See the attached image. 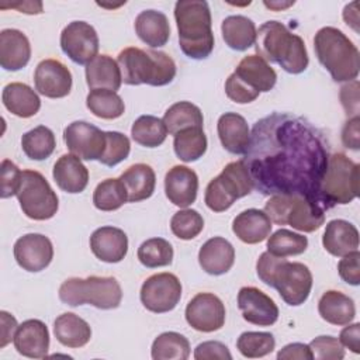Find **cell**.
I'll list each match as a JSON object with an SVG mask.
<instances>
[{
  "mask_svg": "<svg viewBox=\"0 0 360 360\" xmlns=\"http://www.w3.org/2000/svg\"><path fill=\"white\" fill-rule=\"evenodd\" d=\"M326 146L323 134L309 121L271 112L253 125L243 162L262 194L304 195L321 204L319 186L329 159Z\"/></svg>",
  "mask_w": 360,
  "mask_h": 360,
  "instance_id": "obj_1",
  "label": "cell"
},
{
  "mask_svg": "<svg viewBox=\"0 0 360 360\" xmlns=\"http://www.w3.org/2000/svg\"><path fill=\"white\" fill-rule=\"evenodd\" d=\"M256 55L267 63H277L291 75H300L308 68V52L304 39L292 34L280 21H266L256 31Z\"/></svg>",
  "mask_w": 360,
  "mask_h": 360,
  "instance_id": "obj_2",
  "label": "cell"
},
{
  "mask_svg": "<svg viewBox=\"0 0 360 360\" xmlns=\"http://www.w3.org/2000/svg\"><path fill=\"white\" fill-rule=\"evenodd\" d=\"M259 278L269 287L278 291L283 301L291 307L304 304L312 288V274L304 263L288 262L267 250L260 255L256 263Z\"/></svg>",
  "mask_w": 360,
  "mask_h": 360,
  "instance_id": "obj_3",
  "label": "cell"
},
{
  "mask_svg": "<svg viewBox=\"0 0 360 360\" xmlns=\"http://www.w3.org/2000/svg\"><path fill=\"white\" fill-rule=\"evenodd\" d=\"M174 20L179 31V45L183 53L195 60L208 58L214 49L208 3L201 0H180L174 6Z\"/></svg>",
  "mask_w": 360,
  "mask_h": 360,
  "instance_id": "obj_4",
  "label": "cell"
},
{
  "mask_svg": "<svg viewBox=\"0 0 360 360\" xmlns=\"http://www.w3.org/2000/svg\"><path fill=\"white\" fill-rule=\"evenodd\" d=\"M122 82L129 86H166L176 76L174 60L162 51H143L136 46L122 49L117 58Z\"/></svg>",
  "mask_w": 360,
  "mask_h": 360,
  "instance_id": "obj_5",
  "label": "cell"
},
{
  "mask_svg": "<svg viewBox=\"0 0 360 360\" xmlns=\"http://www.w3.org/2000/svg\"><path fill=\"white\" fill-rule=\"evenodd\" d=\"M314 49L319 63L335 82H353L360 72L357 46L338 28L322 27L314 38Z\"/></svg>",
  "mask_w": 360,
  "mask_h": 360,
  "instance_id": "obj_6",
  "label": "cell"
},
{
  "mask_svg": "<svg viewBox=\"0 0 360 360\" xmlns=\"http://www.w3.org/2000/svg\"><path fill=\"white\" fill-rule=\"evenodd\" d=\"M277 82L276 70L260 56L248 55L225 82V93L238 104L255 101L260 93L270 91Z\"/></svg>",
  "mask_w": 360,
  "mask_h": 360,
  "instance_id": "obj_7",
  "label": "cell"
},
{
  "mask_svg": "<svg viewBox=\"0 0 360 360\" xmlns=\"http://www.w3.org/2000/svg\"><path fill=\"white\" fill-rule=\"evenodd\" d=\"M59 300L70 307L93 305L98 309L118 308L122 290L115 277H70L59 287Z\"/></svg>",
  "mask_w": 360,
  "mask_h": 360,
  "instance_id": "obj_8",
  "label": "cell"
},
{
  "mask_svg": "<svg viewBox=\"0 0 360 360\" xmlns=\"http://www.w3.org/2000/svg\"><path fill=\"white\" fill-rule=\"evenodd\" d=\"M264 212L277 225H290L301 232L318 231L325 222L321 204L304 195L276 194L264 205Z\"/></svg>",
  "mask_w": 360,
  "mask_h": 360,
  "instance_id": "obj_9",
  "label": "cell"
},
{
  "mask_svg": "<svg viewBox=\"0 0 360 360\" xmlns=\"http://www.w3.org/2000/svg\"><path fill=\"white\" fill-rule=\"evenodd\" d=\"M360 166L345 153H333L319 186V201L325 210L336 204H349L359 195Z\"/></svg>",
  "mask_w": 360,
  "mask_h": 360,
  "instance_id": "obj_10",
  "label": "cell"
},
{
  "mask_svg": "<svg viewBox=\"0 0 360 360\" xmlns=\"http://www.w3.org/2000/svg\"><path fill=\"white\" fill-rule=\"evenodd\" d=\"M253 190V181L249 170L242 160L228 163L222 172L214 177L207 188L204 201L214 212H222L232 207V204Z\"/></svg>",
  "mask_w": 360,
  "mask_h": 360,
  "instance_id": "obj_11",
  "label": "cell"
},
{
  "mask_svg": "<svg viewBox=\"0 0 360 360\" xmlns=\"http://www.w3.org/2000/svg\"><path fill=\"white\" fill-rule=\"evenodd\" d=\"M15 195L25 217L34 221L51 219L59 207L56 193L37 170H22L21 186Z\"/></svg>",
  "mask_w": 360,
  "mask_h": 360,
  "instance_id": "obj_12",
  "label": "cell"
},
{
  "mask_svg": "<svg viewBox=\"0 0 360 360\" xmlns=\"http://www.w3.org/2000/svg\"><path fill=\"white\" fill-rule=\"evenodd\" d=\"M139 298L150 312H169L176 308L181 298V283L173 273L152 274L143 281Z\"/></svg>",
  "mask_w": 360,
  "mask_h": 360,
  "instance_id": "obj_13",
  "label": "cell"
},
{
  "mask_svg": "<svg viewBox=\"0 0 360 360\" xmlns=\"http://www.w3.org/2000/svg\"><path fill=\"white\" fill-rule=\"evenodd\" d=\"M63 53L77 65H89L98 52V35L86 21H72L60 32Z\"/></svg>",
  "mask_w": 360,
  "mask_h": 360,
  "instance_id": "obj_14",
  "label": "cell"
},
{
  "mask_svg": "<svg viewBox=\"0 0 360 360\" xmlns=\"http://www.w3.org/2000/svg\"><path fill=\"white\" fill-rule=\"evenodd\" d=\"M63 141L72 155L82 160H100L104 153L105 132L86 121H73L63 131Z\"/></svg>",
  "mask_w": 360,
  "mask_h": 360,
  "instance_id": "obj_15",
  "label": "cell"
},
{
  "mask_svg": "<svg viewBox=\"0 0 360 360\" xmlns=\"http://www.w3.org/2000/svg\"><path fill=\"white\" fill-rule=\"evenodd\" d=\"M187 323L204 333L219 330L225 323V305L219 297L212 292H198L186 307Z\"/></svg>",
  "mask_w": 360,
  "mask_h": 360,
  "instance_id": "obj_16",
  "label": "cell"
},
{
  "mask_svg": "<svg viewBox=\"0 0 360 360\" xmlns=\"http://www.w3.org/2000/svg\"><path fill=\"white\" fill-rule=\"evenodd\" d=\"M17 264L30 273L45 270L53 257V246L42 233H25L20 236L13 248Z\"/></svg>",
  "mask_w": 360,
  "mask_h": 360,
  "instance_id": "obj_17",
  "label": "cell"
},
{
  "mask_svg": "<svg viewBox=\"0 0 360 360\" xmlns=\"http://www.w3.org/2000/svg\"><path fill=\"white\" fill-rule=\"evenodd\" d=\"M35 90L48 98L66 97L72 90V73L58 59L41 60L34 72Z\"/></svg>",
  "mask_w": 360,
  "mask_h": 360,
  "instance_id": "obj_18",
  "label": "cell"
},
{
  "mask_svg": "<svg viewBox=\"0 0 360 360\" xmlns=\"http://www.w3.org/2000/svg\"><path fill=\"white\" fill-rule=\"evenodd\" d=\"M238 307L246 322L270 326L278 319L276 302L256 287H242L238 292Z\"/></svg>",
  "mask_w": 360,
  "mask_h": 360,
  "instance_id": "obj_19",
  "label": "cell"
},
{
  "mask_svg": "<svg viewBox=\"0 0 360 360\" xmlns=\"http://www.w3.org/2000/svg\"><path fill=\"white\" fill-rule=\"evenodd\" d=\"M198 176L183 165L173 166L165 176V193L169 201L180 208H187L197 198Z\"/></svg>",
  "mask_w": 360,
  "mask_h": 360,
  "instance_id": "obj_20",
  "label": "cell"
},
{
  "mask_svg": "<svg viewBox=\"0 0 360 360\" xmlns=\"http://www.w3.org/2000/svg\"><path fill=\"white\" fill-rule=\"evenodd\" d=\"M15 350L30 359H42L49 350V332L39 319H27L18 325L14 339Z\"/></svg>",
  "mask_w": 360,
  "mask_h": 360,
  "instance_id": "obj_21",
  "label": "cell"
},
{
  "mask_svg": "<svg viewBox=\"0 0 360 360\" xmlns=\"http://www.w3.org/2000/svg\"><path fill=\"white\" fill-rule=\"evenodd\" d=\"M93 255L104 263H118L128 252L127 233L115 226L97 228L90 236Z\"/></svg>",
  "mask_w": 360,
  "mask_h": 360,
  "instance_id": "obj_22",
  "label": "cell"
},
{
  "mask_svg": "<svg viewBox=\"0 0 360 360\" xmlns=\"http://www.w3.org/2000/svg\"><path fill=\"white\" fill-rule=\"evenodd\" d=\"M31 58V45L27 35L15 28L0 32V65L4 70L17 72L27 66Z\"/></svg>",
  "mask_w": 360,
  "mask_h": 360,
  "instance_id": "obj_23",
  "label": "cell"
},
{
  "mask_svg": "<svg viewBox=\"0 0 360 360\" xmlns=\"http://www.w3.org/2000/svg\"><path fill=\"white\" fill-rule=\"evenodd\" d=\"M235 262V249L229 240L221 236L208 239L198 252L201 269L211 276H221L231 270Z\"/></svg>",
  "mask_w": 360,
  "mask_h": 360,
  "instance_id": "obj_24",
  "label": "cell"
},
{
  "mask_svg": "<svg viewBox=\"0 0 360 360\" xmlns=\"http://www.w3.org/2000/svg\"><path fill=\"white\" fill-rule=\"evenodd\" d=\"M52 176L58 187L69 194L82 193L89 183L87 167L72 153H65L55 162Z\"/></svg>",
  "mask_w": 360,
  "mask_h": 360,
  "instance_id": "obj_25",
  "label": "cell"
},
{
  "mask_svg": "<svg viewBox=\"0 0 360 360\" xmlns=\"http://www.w3.org/2000/svg\"><path fill=\"white\" fill-rule=\"evenodd\" d=\"M217 131L222 146L232 155H245L249 148L250 131L246 120L236 112H225L218 118Z\"/></svg>",
  "mask_w": 360,
  "mask_h": 360,
  "instance_id": "obj_26",
  "label": "cell"
},
{
  "mask_svg": "<svg viewBox=\"0 0 360 360\" xmlns=\"http://www.w3.org/2000/svg\"><path fill=\"white\" fill-rule=\"evenodd\" d=\"M271 221L267 214L257 208H249L238 214L232 221V231L239 240L248 245L260 243L271 232Z\"/></svg>",
  "mask_w": 360,
  "mask_h": 360,
  "instance_id": "obj_27",
  "label": "cell"
},
{
  "mask_svg": "<svg viewBox=\"0 0 360 360\" xmlns=\"http://www.w3.org/2000/svg\"><path fill=\"white\" fill-rule=\"evenodd\" d=\"M322 245L328 253L343 257L359 248L357 228L345 219H332L326 224Z\"/></svg>",
  "mask_w": 360,
  "mask_h": 360,
  "instance_id": "obj_28",
  "label": "cell"
},
{
  "mask_svg": "<svg viewBox=\"0 0 360 360\" xmlns=\"http://www.w3.org/2000/svg\"><path fill=\"white\" fill-rule=\"evenodd\" d=\"M135 32L148 46H163L170 38L169 20L162 11L143 10L135 18Z\"/></svg>",
  "mask_w": 360,
  "mask_h": 360,
  "instance_id": "obj_29",
  "label": "cell"
},
{
  "mask_svg": "<svg viewBox=\"0 0 360 360\" xmlns=\"http://www.w3.org/2000/svg\"><path fill=\"white\" fill-rule=\"evenodd\" d=\"M1 101L11 114L20 118L34 117L41 108L38 94L28 84L20 82H13L3 87Z\"/></svg>",
  "mask_w": 360,
  "mask_h": 360,
  "instance_id": "obj_30",
  "label": "cell"
},
{
  "mask_svg": "<svg viewBox=\"0 0 360 360\" xmlns=\"http://www.w3.org/2000/svg\"><path fill=\"white\" fill-rule=\"evenodd\" d=\"M318 312L323 321L332 325H349L356 316L353 300L336 290H328L318 302Z\"/></svg>",
  "mask_w": 360,
  "mask_h": 360,
  "instance_id": "obj_31",
  "label": "cell"
},
{
  "mask_svg": "<svg viewBox=\"0 0 360 360\" xmlns=\"http://www.w3.org/2000/svg\"><path fill=\"white\" fill-rule=\"evenodd\" d=\"M86 82L91 90L107 89L117 91L122 83L118 62L108 55H97L86 65Z\"/></svg>",
  "mask_w": 360,
  "mask_h": 360,
  "instance_id": "obj_32",
  "label": "cell"
},
{
  "mask_svg": "<svg viewBox=\"0 0 360 360\" xmlns=\"http://www.w3.org/2000/svg\"><path fill=\"white\" fill-rule=\"evenodd\" d=\"M53 333L56 340L66 347H83L91 338L90 325L73 312L59 315L53 322Z\"/></svg>",
  "mask_w": 360,
  "mask_h": 360,
  "instance_id": "obj_33",
  "label": "cell"
},
{
  "mask_svg": "<svg viewBox=\"0 0 360 360\" xmlns=\"http://www.w3.org/2000/svg\"><path fill=\"white\" fill-rule=\"evenodd\" d=\"M120 179L125 186L128 202L146 200L155 191L156 176L153 169L146 163H135L129 166Z\"/></svg>",
  "mask_w": 360,
  "mask_h": 360,
  "instance_id": "obj_34",
  "label": "cell"
},
{
  "mask_svg": "<svg viewBox=\"0 0 360 360\" xmlns=\"http://www.w3.org/2000/svg\"><path fill=\"white\" fill-rule=\"evenodd\" d=\"M222 39L233 51H246L255 45L256 25L245 15H229L221 24Z\"/></svg>",
  "mask_w": 360,
  "mask_h": 360,
  "instance_id": "obj_35",
  "label": "cell"
},
{
  "mask_svg": "<svg viewBox=\"0 0 360 360\" xmlns=\"http://www.w3.org/2000/svg\"><path fill=\"white\" fill-rule=\"evenodd\" d=\"M173 149L176 156L186 163L202 158L207 150V136L202 127H190L177 132L173 139Z\"/></svg>",
  "mask_w": 360,
  "mask_h": 360,
  "instance_id": "obj_36",
  "label": "cell"
},
{
  "mask_svg": "<svg viewBox=\"0 0 360 360\" xmlns=\"http://www.w3.org/2000/svg\"><path fill=\"white\" fill-rule=\"evenodd\" d=\"M163 122L167 128V132L176 135L181 129L190 127H202L204 117L195 104L190 101H179L166 110Z\"/></svg>",
  "mask_w": 360,
  "mask_h": 360,
  "instance_id": "obj_37",
  "label": "cell"
},
{
  "mask_svg": "<svg viewBox=\"0 0 360 360\" xmlns=\"http://www.w3.org/2000/svg\"><path fill=\"white\" fill-rule=\"evenodd\" d=\"M55 146H56L55 135L45 125L35 127L34 129L25 132L21 138L22 152L31 160L48 159L53 153Z\"/></svg>",
  "mask_w": 360,
  "mask_h": 360,
  "instance_id": "obj_38",
  "label": "cell"
},
{
  "mask_svg": "<svg viewBox=\"0 0 360 360\" xmlns=\"http://www.w3.org/2000/svg\"><path fill=\"white\" fill-rule=\"evenodd\" d=\"M131 136L141 146L158 148L166 141L167 128L155 115H141L131 127Z\"/></svg>",
  "mask_w": 360,
  "mask_h": 360,
  "instance_id": "obj_39",
  "label": "cell"
},
{
  "mask_svg": "<svg viewBox=\"0 0 360 360\" xmlns=\"http://www.w3.org/2000/svg\"><path fill=\"white\" fill-rule=\"evenodd\" d=\"M86 105L90 112L103 120L120 118L125 111V104L117 91L107 89L91 90L86 97Z\"/></svg>",
  "mask_w": 360,
  "mask_h": 360,
  "instance_id": "obj_40",
  "label": "cell"
},
{
  "mask_svg": "<svg viewBox=\"0 0 360 360\" xmlns=\"http://www.w3.org/2000/svg\"><path fill=\"white\" fill-rule=\"evenodd\" d=\"M153 360H186L190 356V343L177 332H163L152 343Z\"/></svg>",
  "mask_w": 360,
  "mask_h": 360,
  "instance_id": "obj_41",
  "label": "cell"
},
{
  "mask_svg": "<svg viewBox=\"0 0 360 360\" xmlns=\"http://www.w3.org/2000/svg\"><path fill=\"white\" fill-rule=\"evenodd\" d=\"M127 201L128 195L121 179H105L93 193V204L100 211H115Z\"/></svg>",
  "mask_w": 360,
  "mask_h": 360,
  "instance_id": "obj_42",
  "label": "cell"
},
{
  "mask_svg": "<svg viewBox=\"0 0 360 360\" xmlns=\"http://www.w3.org/2000/svg\"><path fill=\"white\" fill-rule=\"evenodd\" d=\"M307 248H308L307 236L284 228H280L267 239V252L278 257L298 256L304 253Z\"/></svg>",
  "mask_w": 360,
  "mask_h": 360,
  "instance_id": "obj_43",
  "label": "cell"
},
{
  "mask_svg": "<svg viewBox=\"0 0 360 360\" xmlns=\"http://www.w3.org/2000/svg\"><path fill=\"white\" fill-rule=\"evenodd\" d=\"M138 259L148 269L169 266L173 262V246L163 238H150L138 248Z\"/></svg>",
  "mask_w": 360,
  "mask_h": 360,
  "instance_id": "obj_44",
  "label": "cell"
},
{
  "mask_svg": "<svg viewBox=\"0 0 360 360\" xmlns=\"http://www.w3.org/2000/svg\"><path fill=\"white\" fill-rule=\"evenodd\" d=\"M274 347V336L269 332H243L236 340V349L248 359L264 357L270 354Z\"/></svg>",
  "mask_w": 360,
  "mask_h": 360,
  "instance_id": "obj_45",
  "label": "cell"
},
{
  "mask_svg": "<svg viewBox=\"0 0 360 360\" xmlns=\"http://www.w3.org/2000/svg\"><path fill=\"white\" fill-rule=\"evenodd\" d=\"M204 228V219L195 210L184 208L177 211L170 219V229L174 236L183 240L194 239Z\"/></svg>",
  "mask_w": 360,
  "mask_h": 360,
  "instance_id": "obj_46",
  "label": "cell"
},
{
  "mask_svg": "<svg viewBox=\"0 0 360 360\" xmlns=\"http://www.w3.org/2000/svg\"><path fill=\"white\" fill-rule=\"evenodd\" d=\"M107 143L103 156L100 158V163L104 166L112 167L125 160L131 150V142L129 138L118 131H108L105 132Z\"/></svg>",
  "mask_w": 360,
  "mask_h": 360,
  "instance_id": "obj_47",
  "label": "cell"
},
{
  "mask_svg": "<svg viewBox=\"0 0 360 360\" xmlns=\"http://www.w3.org/2000/svg\"><path fill=\"white\" fill-rule=\"evenodd\" d=\"M312 353V359L316 360H342L345 357V349L339 339L322 335L311 340L308 345Z\"/></svg>",
  "mask_w": 360,
  "mask_h": 360,
  "instance_id": "obj_48",
  "label": "cell"
},
{
  "mask_svg": "<svg viewBox=\"0 0 360 360\" xmlns=\"http://www.w3.org/2000/svg\"><path fill=\"white\" fill-rule=\"evenodd\" d=\"M22 172L11 160L4 159L1 162V197L8 198L15 195L21 186Z\"/></svg>",
  "mask_w": 360,
  "mask_h": 360,
  "instance_id": "obj_49",
  "label": "cell"
},
{
  "mask_svg": "<svg viewBox=\"0 0 360 360\" xmlns=\"http://www.w3.org/2000/svg\"><path fill=\"white\" fill-rule=\"evenodd\" d=\"M360 253L359 250L350 252L349 255L343 256L340 262L338 263V271L340 278L350 284V285H359L360 284V267H359Z\"/></svg>",
  "mask_w": 360,
  "mask_h": 360,
  "instance_id": "obj_50",
  "label": "cell"
},
{
  "mask_svg": "<svg viewBox=\"0 0 360 360\" xmlns=\"http://www.w3.org/2000/svg\"><path fill=\"white\" fill-rule=\"evenodd\" d=\"M195 360H231L232 354L229 349L218 342V340H208L200 343L194 350Z\"/></svg>",
  "mask_w": 360,
  "mask_h": 360,
  "instance_id": "obj_51",
  "label": "cell"
},
{
  "mask_svg": "<svg viewBox=\"0 0 360 360\" xmlns=\"http://www.w3.org/2000/svg\"><path fill=\"white\" fill-rule=\"evenodd\" d=\"M359 127H360L359 115H353L343 125L342 142H343V145L346 148L353 149V150H359V148H360V131H359Z\"/></svg>",
  "mask_w": 360,
  "mask_h": 360,
  "instance_id": "obj_52",
  "label": "cell"
},
{
  "mask_svg": "<svg viewBox=\"0 0 360 360\" xmlns=\"http://www.w3.org/2000/svg\"><path fill=\"white\" fill-rule=\"evenodd\" d=\"M340 100L347 115L349 114L357 115L359 112V82L357 80H353L352 83L340 89Z\"/></svg>",
  "mask_w": 360,
  "mask_h": 360,
  "instance_id": "obj_53",
  "label": "cell"
},
{
  "mask_svg": "<svg viewBox=\"0 0 360 360\" xmlns=\"http://www.w3.org/2000/svg\"><path fill=\"white\" fill-rule=\"evenodd\" d=\"M278 360H311L312 353L308 345L305 343H290L285 345L278 353H277Z\"/></svg>",
  "mask_w": 360,
  "mask_h": 360,
  "instance_id": "obj_54",
  "label": "cell"
},
{
  "mask_svg": "<svg viewBox=\"0 0 360 360\" xmlns=\"http://www.w3.org/2000/svg\"><path fill=\"white\" fill-rule=\"evenodd\" d=\"M339 342L353 353H360V323H352L340 330Z\"/></svg>",
  "mask_w": 360,
  "mask_h": 360,
  "instance_id": "obj_55",
  "label": "cell"
},
{
  "mask_svg": "<svg viewBox=\"0 0 360 360\" xmlns=\"http://www.w3.org/2000/svg\"><path fill=\"white\" fill-rule=\"evenodd\" d=\"M0 321H1V335H0V347L3 349L4 346H7L11 339H14V332L17 330L18 328V323H17V319L6 312V311H1L0 312Z\"/></svg>",
  "mask_w": 360,
  "mask_h": 360,
  "instance_id": "obj_56",
  "label": "cell"
},
{
  "mask_svg": "<svg viewBox=\"0 0 360 360\" xmlns=\"http://www.w3.org/2000/svg\"><path fill=\"white\" fill-rule=\"evenodd\" d=\"M359 3L353 1L350 4H346L343 8V20L347 25H350L356 32H359Z\"/></svg>",
  "mask_w": 360,
  "mask_h": 360,
  "instance_id": "obj_57",
  "label": "cell"
},
{
  "mask_svg": "<svg viewBox=\"0 0 360 360\" xmlns=\"http://www.w3.org/2000/svg\"><path fill=\"white\" fill-rule=\"evenodd\" d=\"M13 8L21 10L25 14H41L42 13V3H22V4H11Z\"/></svg>",
  "mask_w": 360,
  "mask_h": 360,
  "instance_id": "obj_58",
  "label": "cell"
},
{
  "mask_svg": "<svg viewBox=\"0 0 360 360\" xmlns=\"http://www.w3.org/2000/svg\"><path fill=\"white\" fill-rule=\"evenodd\" d=\"M294 4V1H288V3H280V1H264V6L267 7V8H271V10H274V11H280V10H284V8H287V7H290V6H292Z\"/></svg>",
  "mask_w": 360,
  "mask_h": 360,
  "instance_id": "obj_59",
  "label": "cell"
}]
</instances>
